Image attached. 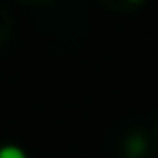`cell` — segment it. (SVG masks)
<instances>
[{"instance_id":"cell-3","label":"cell","mask_w":158,"mask_h":158,"mask_svg":"<svg viewBox=\"0 0 158 158\" xmlns=\"http://www.w3.org/2000/svg\"><path fill=\"white\" fill-rule=\"evenodd\" d=\"M130 2H143V0H130Z\"/></svg>"},{"instance_id":"cell-1","label":"cell","mask_w":158,"mask_h":158,"mask_svg":"<svg viewBox=\"0 0 158 158\" xmlns=\"http://www.w3.org/2000/svg\"><path fill=\"white\" fill-rule=\"evenodd\" d=\"M0 158H28V154L18 145H2L0 147Z\"/></svg>"},{"instance_id":"cell-2","label":"cell","mask_w":158,"mask_h":158,"mask_svg":"<svg viewBox=\"0 0 158 158\" xmlns=\"http://www.w3.org/2000/svg\"><path fill=\"white\" fill-rule=\"evenodd\" d=\"M143 149H145V141L139 139V136H132L130 139V152H132V156H139Z\"/></svg>"}]
</instances>
